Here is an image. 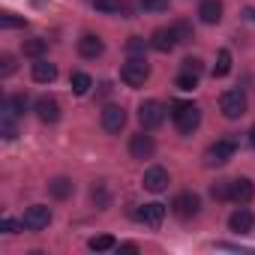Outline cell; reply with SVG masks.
Segmentation results:
<instances>
[{
    "instance_id": "cell-26",
    "label": "cell",
    "mask_w": 255,
    "mask_h": 255,
    "mask_svg": "<svg viewBox=\"0 0 255 255\" xmlns=\"http://www.w3.org/2000/svg\"><path fill=\"white\" fill-rule=\"evenodd\" d=\"M93 252H105V249H114L117 243H114V237L111 234H99V237H90V243H87Z\"/></svg>"
},
{
    "instance_id": "cell-3",
    "label": "cell",
    "mask_w": 255,
    "mask_h": 255,
    "mask_svg": "<svg viewBox=\"0 0 255 255\" xmlns=\"http://www.w3.org/2000/svg\"><path fill=\"white\" fill-rule=\"evenodd\" d=\"M219 108H222V114H225L228 120L243 117V114H246V96H243V90H225V93L219 96Z\"/></svg>"
},
{
    "instance_id": "cell-32",
    "label": "cell",
    "mask_w": 255,
    "mask_h": 255,
    "mask_svg": "<svg viewBox=\"0 0 255 255\" xmlns=\"http://www.w3.org/2000/svg\"><path fill=\"white\" fill-rule=\"evenodd\" d=\"M183 72H189V75H201V72H204V66H201V60H198V57H186V60H183Z\"/></svg>"
},
{
    "instance_id": "cell-29",
    "label": "cell",
    "mask_w": 255,
    "mask_h": 255,
    "mask_svg": "<svg viewBox=\"0 0 255 255\" xmlns=\"http://www.w3.org/2000/svg\"><path fill=\"white\" fill-rule=\"evenodd\" d=\"M12 72H15V57L12 54H0V75L9 78Z\"/></svg>"
},
{
    "instance_id": "cell-17",
    "label": "cell",
    "mask_w": 255,
    "mask_h": 255,
    "mask_svg": "<svg viewBox=\"0 0 255 255\" xmlns=\"http://www.w3.org/2000/svg\"><path fill=\"white\" fill-rule=\"evenodd\" d=\"M138 219L144 222V225H150V228H159L162 225V219H165V207L162 204H144L141 210H138Z\"/></svg>"
},
{
    "instance_id": "cell-34",
    "label": "cell",
    "mask_w": 255,
    "mask_h": 255,
    "mask_svg": "<svg viewBox=\"0 0 255 255\" xmlns=\"http://www.w3.org/2000/svg\"><path fill=\"white\" fill-rule=\"evenodd\" d=\"M141 6L150 12H162V9H168V0H141Z\"/></svg>"
},
{
    "instance_id": "cell-31",
    "label": "cell",
    "mask_w": 255,
    "mask_h": 255,
    "mask_svg": "<svg viewBox=\"0 0 255 255\" xmlns=\"http://www.w3.org/2000/svg\"><path fill=\"white\" fill-rule=\"evenodd\" d=\"M144 48H147V42L141 36H129V42H126V51L129 54H144Z\"/></svg>"
},
{
    "instance_id": "cell-7",
    "label": "cell",
    "mask_w": 255,
    "mask_h": 255,
    "mask_svg": "<svg viewBox=\"0 0 255 255\" xmlns=\"http://www.w3.org/2000/svg\"><path fill=\"white\" fill-rule=\"evenodd\" d=\"M48 222H51V210H48L45 204H33V207H27L24 216H21V225H24L27 231H42V228H48Z\"/></svg>"
},
{
    "instance_id": "cell-9",
    "label": "cell",
    "mask_w": 255,
    "mask_h": 255,
    "mask_svg": "<svg viewBox=\"0 0 255 255\" xmlns=\"http://www.w3.org/2000/svg\"><path fill=\"white\" fill-rule=\"evenodd\" d=\"M126 123V111L120 105H105L102 108V129L105 132H120Z\"/></svg>"
},
{
    "instance_id": "cell-20",
    "label": "cell",
    "mask_w": 255,
    "mask_h": 255,
    "mask_svg": "<svg viewBox=\"0 0 255 255\" xmlns=\"http://www.w3.org/2000/svg\"><path fill=\"white\" fill-rule=\"evenodd\" d=\"M21 51H24V57H33V60H39V57H45V51H48V42H45V39H39V36H33V39H24Z\"/></svg>"
},
{
    "instance_id": "cell-4",
    "label": "cell",
    "mask_w": 255,
    "mask_h": 255,
    "mask_svg": "<svg viewBox=\"0 0 255 255\" xmlns=\"http://www.w3.org/2000/svg\"><path fill=\"white\" fill-rule=\"evenodd\" d=\"M234 150H237V144L231 141V138H222V141H216V144H210L207 147V153H204V165H225L231 156H234Z\"/></svg>"
},
{
    "instance_id": "cell-39",
    "label": "cell",
    "mask_w": 255,
    "mask_h": 255,
    "mask_svg": "<svg viewBox=\"0 0 255 255\" xmlns=\"http://www.w3.org/2000/svg\"><path fill=\"white\" fill-rule=\"evenodd\" d=\"M246 15H249V18H252V21H255V9H246Z\"/></svg>"
},
{
    "instance_id": "cell-11",
    "label": "cell",
    "mask_w": 255,
    "mask_h": 255,
    "mask_svg": "<svg viewBox=\"0 0 255 255\" xmlns=\"http://www.w3.org/2000/svg\"><path fill=\"white\" fill-rule=\"evenodd\" d=\"M150 45L156 48V51H171L174 45H177V33H174V27H156L153 30V36H150Z\"/></svg>"
},
{
    "instance_id": "cell-22",
    "label": "cell",
    "mask_w": 255,
    "mask_h": 255,
    "mask_svg": "<svg viewBox=\"0 0 255 255\" xmlns=\"http://www.w3.org/2000/svg\"><path fill=\"white\" fill-rule=\"evenodd\" d=\"M231 72V51L228 48H222L219 54H216V66H213V78H222V75H228Z\"/></svg>"
},
{
    "instance_id": "cell-30",
    "label": "cell",
    "mask_w": 255,
    "mask_h": 255,
    "mask_svg": "<svg viewBox=\"0 0 255 255\" xmlns=\"http://www.w3.org/2000/svg\"><path fill=\"white\" fill-rule=\"evenodd\" d=\"M174 84H177V87H180V90H192V87H195V84H198V75H189V72H180V75H177V81H174Z\"/></svg>"
},
{
    "instance_id": "cell-15",
    "label": "cell",
    "mask_w": 255,
    "mask_h": 255,
    "mask_svg": "<svg viewBox=\"0 0 255 255\" xmlns=\"http://www.w3.org/2000/svg\"><path fill=\"white\" fill-rule=\"evenodd\" d=\"M165 186H168V171H165V168L153 165V168L144 171V189H150V192H162Z\"/></svg>"
},
{
    "instance_id": "cell-13",
    "label": "cell",
    "mask_w": 255,
    "mask_h": 255,
    "mask_svg": "<svg viewBox=\"0 0 255 255\" xmlns=\"http://www.w3.org/2000/svg\"><path fill=\"white\" fill-rule=\"evenodd\" d=\"M153 138L150 135H144V132H138V135H132V141H129V153H132V159H150L153 156Z\"/></svg>"
},
{
    "instance_id": "cell-6",
    "label": "cell",
    "mask_w": 255,
    "mask_h": 255,
    "mask_svg": "<svg viewBox=\"0 0 255 255\" xmlns=\"http://www.w3.org/2000/svg\"><path fill=\"white\" fill-rule=\"evenodd\" d=\"M15 117H18V111H15L12 96H9V99H3V105H0V135H3L6 141H12V138L18 135V123H15Z\"/></svg>"
},
{
    "instance_id": "cell-10",
    "label": "cell",
    "mask_w": 255,
    "mask_h": 255,
    "mask_svg": "<svg viewBox=\"0 0 255 255\" xmlns=\"http://www.w3.org/2000/svg\"><path fill=\"white\" fill-rule=\"evenodd\" d=\"M36 114L42 123H57L60 120V102L54 96H39L36 99Z\"/></svg>"
},
{
    "instance_id": "cell-23",
    "label": "cell",
    "mask_w": 255,
    "mask_h": 255,
    "mask_svg": "<svg viewBox=\"0 0 255 255\" xmlns=\"http://www.w3.org/2000/svg\"><path fill=\"white\" fill-rule=\"evenodd\" d=\"M69 84H72V90H75L78 96H84V93L93 87V81H90L87 72H72V75H69Z\"/></svg>"
},
{
    "instance_id": "cell-12",
    "label": "cell",
    "mask_w": 255,
    "mask_h": 255,
    "mask_svg": "<svg viewBox=\"0 0 255 255\" xmlns=\"http://www.w3.org/2000/svg\"><path fill=\"white\" fill-rule=\"evenodd\" d=\"M102 51H105V45H102V39H99L96 33H84V36L78 39V54H81V57L96 60Z\"/></svg>"
},
{
    "instance_id": "cell-2",
    "label": "cell",
    "mask_w": 255,
    "mask_h": 255,
    "mask_svg": "<svg viewBox=\"0 0 255 255\" xmlns=\"http://www.w3.org/2000/svg\"><path fill=\"white\" fill-rule=\"evenodd\" d=\"M120 78L129 84V87H144V81L150 78V66L144 57H129L120 66Z\"/></svg>"
},
{
    "instance_id": "cell-37",
    "label": "cell",
    "mask_w": 255,
    "mask_h": 255,
    "mask_svg": "<svg viewBox=\"0 0 255 255\" xmlns=\"http://www.w3.org/2000/svg\"><path fill=\"white\" fill-rule=\"evenodd\" d=\"M117 249H120V252H138V243H120Z\"/></svg>"
},
{
    "instance_id": "cell-19",
    "label": "cell",
    "mask_w": 255,
    "mask_h": 255,
    "mask_svg": "<svg viewBox=\"0 0 255 255\" xmlns=\"http://www.w3.org/2000/svg\"><path fill=\"white\" fill-rule=\"evenodd\" d=\"M198 15H201L204 24H219V18H222V3H219V0H204V3L198 6Z\"/></svg>"
},
{
    "instance_id": "cell-38",
    "label": "cell",
    "mask_w": 255,
    "mask_h": 255,
    "mask_svg": "<svg viewBox=\"0 0 255 255\" xmlns=\"http://www.w3.org/2000/svg\"><path fill=\"white\" fill-rule=\"evenodd\" d=\"M249 144L255 147V126H252V129H249Z\"/></svg>"
},
{
    "instance_id": "cell-1",
    "label": "cell",
    "mask_w": 255,
    "mask_h": 255,
    "mask_svg": "<svg viewBox=\"0 0 255 255\" xmlns=\"http://www.w3.org/2000/svg\"><path fill=\"white\" fill-rule=\"evenodd\" d=\"M171 120H174V126H177L180 135H192V132L198 129V123H201V111H198V105H192V102H174Z\"/></svg>"
},
{
    "instance_id": "cell-14",
    "label": "cell",
    "mask_w": 255,
    "mask_h": 255,
    "mask_svg": "<svg viewBox=\"0 0 255 255\" xmlns=\"http://www.w3.org/2000/svg\"><path fill=\"white\" fill-rule=\"evenodd\" d=\"M252 195H255V186H252L249 177H237V180H231V201H234V204H249Z\"/></svg>"
},
{
    "instance_id": "cell-18",
    "label": "cell",
    "mask_w": 255,
    "mask_h": 255,
    "mask_svg": "<svg viewBox=\"0 0 255 255\" xmlns=\"http://www.w3.org/2000/svg\"><path fill=\"white\" fill-rule=\"evenodd\" d=\"M54 78H57V66L48 63L45 57H39V60L33 63V81H39V84H51Z\"/></svg>"
},
{
    "instance_id": "cell-25",
    "label": "cell",
    "mask_w": 255,
    "mask_h": 255,
    "mask_svg": "<svg viewBox=\"0 0 255 255\" xmlns=\"http://www.w3.org/2000/svg\"><path fill=\"white\" fill-rule=\"evenodd\" d=\"M210 195H213L216 201H228V198H231V180H216V183L210 186Z\"/></svg>"
},
{
    "instance_id": "cell-40",
    "label": "cell",
    "mask_w": 255,
    "mask_h": 255,
    "mask_svg": "<svg viewBox=\"0 0 255 255\" xmlns=\"http://www.w3.org/2000/svg\"><path fill=\"white\" fill-rule=\"evenodd\" d=\"M90 3H96V0H90Z\"/></svg>"
},
{
    "instance_id": "cell-24",
    "label": "cell",
    "mask_w": 255,
    "mask_h": 255,
    "mask_svg": "<svg viewBox=\"0 0 255 255\" xmlns=\"http://www.w3.org/2000/svg\"><path fill=\"white\" fill-rule=\"evenodd\" d=\"M90 198H93V204H96L99 210H105V207L111 204V195H108V186H105L102 180H99V183H96V186L90 189Z\"/></svg>"
},
{
    "instance_id": "cell-28",
    "label": "cell",
    "mask_w": 255,
    "mask_h": 255,
    "mask_svg": "<svg viewBox=\"0 0 255 255\" xmlns=\"http://www.w3.org/2000/svg\"><path fill=\"white\" fill-rule=\"evenodd\" d=\"M0 24H3L6 30H15V27H24L27 21H24V18H18V15H12V12H3V15H0Z\"/></svg>"
},
{
    "instance_id": "cell-5",
    "label": "cell",
    "mask_w": 255,
    "mask_h": 255,
    "mask_svg": "<svg viewBox=\"0 0 255 255\" xmlns=\"http://www.w3.org/2000/svg\"><path fill=\"white\" fill-rule=\"evenodd\" d=\"M198 210H201V198H198L195 192H180V195L171 201V213H174L177 219H192Z\"/></svg>"
},
{
    "instance_id": "cell-16",
    "label": "cell",
    "mask_w": 255,
    "mask_h": 255,
    "mask_svg": "<svg viewBox=\"0 0 255 255\" xmlns=\"http://www.w3.org/2000/svg\"><path fill=\"white\" fill-rule=\"evenodd\" d=\"M252 225H255V216L240 204V210H234L231 213V219H228V228L231 231H237V234H246V231H252Z\"/></svg>"
},
{
    "instance_id": "cell-35",
    "label": "cell",
    "mask_w": 255,
    "mask_h": 255,
    "mask_svg": "<svg viewBox=\"0 0 255 255\" xmlns=\"http://www.w3.org/2000/svg\"><path fill=\"white\" fill-rule=\"evenodd\" d=\"M12 105H15L18 114H24V108H27V96H12Z\"/></svg>"
},
{
    "instance_id": "cell-33",
    "label": "cell",
    "mask_w": 255,
    "mask_h": 255,
    "mask_svg": "<svg viewBox=\"0 0 255 255\" xmlns=\"http://www.w3.org/2000/svg\"><path fill=\"white\" fill-rule=\"evenodd\" d=\"M93 6L102 9V12H120V9H123V6H120V0H96Z\"/></svg>"
},
{
    "instance_id": "cell-36",
    "label": "cell",
    "mask_w": 255,
    "mask_h": 255,
    "mask_svg": "<svg viewBox=\"0 0 255 255\" xmlns=\"http://www.w3.org/2000/svg\"><path fill=\"white\" fill-rule=\"evenodd\" d=\"M18 228H24V225H18L15 219H3V231H6V234H15Z\"/></svg>"
},
{
    "instance_id": "cell-8",
    "label": "cell",
    "mask_w": 255,
    "mask_h": 255,
    "mask_svg": "<svg viewBox=\"0 0 255 255\" xmlns=\"http://www.w3.org/2000/svg\"><path fill=\"white\" fill-rule=\"evenodd\" d=\"M138 120H141L144 129H156V126L165 120V108H162V102H156V99L141 102V108H138Z\"/></svg>"
},
{
    "instance_id": "cell-21",
    "label": "cell",
    "mask_w": 255,
    "mask_h": 255,
    "mask_svg": "<svg viewBox=\"0 0 255 255\" xmlns=\"http://www.w3.org/2000/svg\"><path fill=\"white\" fill-rule=\"evenodd\" d=\"M72 189H75V183H72L69 177H54V180L48 183V192H51L54 198H60V201H63V198H69V195H72Z\"/></svg>"
},
{
    "instance_id": "cell-27",
    "label": "cell",
    "mask_w": 255,
    "mask_h": 255,
    "mask_svg": "<svg viewBox=\"0 0 255 255\" xmlns=\"http://www.w3.org/2000/svg\"><path fill=\"white\" fill-rule=\"evenodd\" d=\"M174 27V33H177V42H189L192 39V24L189 21H177V24H171Z\"/></svg>"
}]
</instances>
